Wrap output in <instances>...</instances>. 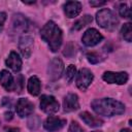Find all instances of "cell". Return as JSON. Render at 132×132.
Instances as JSON below:
<instances>
[{
    "instance_id": "cell-1",
    "label": "cell",
    "mask_w": 132,
    "mask_h": 132,
    "mask_svg": "<svg viewBox=\"0 0 132 132\" xmlns=\"http://www.w3.org/2000/svg\"><path fill=\"white\" fill-rule=\"evenodd\" d=\"M91 107L97 114L104 117H114L125 112V105L112 98L94 99L91 102Z\"/></svg>"
},
{
    "instance_id": "cell-2",
    "label": "cell",
    "mask_w": 132,
    "mask_h": 132,
    "mask_svg": "<svg viewBox=\"0 0 132 132\" xmlns=\"http://www.w3.org/2000/svg\"><path fill=\"white\" fill-rule=\"evenodd\" d=\"M40 36L43 41H45L50 47V50L54 53L58 52L63 40L62 30L58 27V25L53 22L48 21L41 29Z\"/></svg>"
},
{
    "instance_id": "cell-3",
    "label": "cell",
    "mask_w": 132,
    "mask_h": 132,
    "mask_svg": "<svg viewBox=\"0 0 132 132\" xmlns=\"http://www.w3.org/2000/svg\"><path fill=\"white\" fill-rule=\"evenodd\" d=\"M96 21L101 28L108 31L114 30L119 24V20L117 15L108 8L100 9L96 13Z\"/></svg>"
},
{
    "instance_id": "cell-4",
    "label": "cell",
    "mask_w": 132,
    "mask_h": 132,
    "mask_svg": "<svg viewBox=\"0 0 132 132\" xmlns=\"http://www.w3.org/2000/svg\"><path fill=\"white\" fill-rule=\"evenodd\" d=\"M64 70V64L63 61L60 58H54L51 60V62L48 63V67H47V76L50 78V80L52 81H56L58 80Z\"/></svg>"
},
{
    "instance_id": "cell-5",
    "label": "cell",
    "mask_w": 132,
    "mask_h": 132,
    "mask_svg": "<svg viewBox=\"0 0 132 132\" xmlns=\"http://www.w3.org/2000/svg\"><path fill=\"white\" fill-rule=\"evenodd\" d=\"M60 105L57 99L52 95H42L40 97V109L47 113L52 114L59 110Z\"/></svg>"
},
{
    "instance_id": "cell-6",
    "label": "cell",
    "mask_w": 132,
    "mask_h": 132,
    "mask_svg": "<svg viewBox=\"0 0 132 132\" xmlns=\"http://www.w3.org/2000/svg\"><path fill=\"white\" fill-rule=\"evenodd\" d=\"M93 79H94V75L92 71L89 70L88 68H82L78 71L76 75V80H75L76 87L81 91H86L93 81Z\"/></svg>"
},
{
    "instance_id": "cell-7",
    "label": "cell",
    "mask_w": 132,
    "mask_h": 132,
    "mask_svg": "<svg viewBox=\"0 0 132 132\" xmlns=\"http://www.w3.org/2000/svg\"><path fill=\"white\" fill-rule=\"evenodd\" d=\"M102 78L107 84H117V85H125L128 81L129 75L127 72L121 71V72H112V71H106L103 73Z\"/></svg>"
},
{
    "instance_id": "cell-8",
    "label": "cell",
    "mask_w": 132,
    "mask_h": 132,
    "mask_svg": "<svg viewBox=\"0 0 132 132\" xmlns=\"http://www.w3.org/2000/svg\"><path fill=\"white\" fill-rule=\"evenodd\" d=\"M102 39H103L102 34L94 28L88 29L81 37V41L86 46H94L99 42H101Z\"/></svg>"
},
{
    "instance_id": "cell-9",
    "label": "cell",
    "mask_w": 132,
    "mask_h": 132,
    "mask_svg": "<svg viewBox=\"0 0 132 132\" xmlns=\"http://www.w3.org/2000/svg\"><path fill=\"white\" fill-rule=\"evenodd\" d=\"M15 111L20 118H25V117L31 116L34 111V104L27 98H21L16 102Z\"/></svg>"
},
{
    "instance_id": "cell-10",
    "label": "cell",
    "mask_w": 132,
    "mask_h": 132,
    "mask_svg": "<svg viewBox=\"0 0 132 132\" xmlns=\"http://www.w3.org/2000/svg\"><path fill=\"white\" fill-rule=\"evenodd\" d=\"M33 41H34L33 37L29 34H24L21 36V38L19 40V48L25 58L30 57V55L32 53Z\"/></svg>"
},
{
    "instance_id": "cell-11",
    "label": "cell",
    "mask_w": 132,
    "mask_h": 132,
    "mask_svg": "<svg viewBox=\"0 0 132 132\" xmlns=\"http://www.w3.org/2000/svg\"><path fill=\"white\" fill-rule=\"evenodd\" d=\"M65 124H66V120L51 116L44 121L43 127L48 132H55V131L61 130L65 126Z\"/></svg>"
},
{
    "instance_id": "cell-12",
    "label": "cell",
    "mask_w": 132,
    "mask_h": 132,
    "mask_svg": "<svg viewBox=\"0 0 132 132\" xmlns=\"http://www.w3.org/2000/svg\"><path fill=\"white\" fill-rule=\"evenodd\" d=\"M79 108V102H78V97L76 94L69 93L64 97L63 100V109L66 112L74 111Z\"/></svg>"
},
{
    "instance_id": "cell-13",
    "label": "cell",
    "mask_w": 132,
    "mask_h": 132,
    "mask_svg": "<svg viewBox=\"0 0 132 132\" xmlns=\"http://www.w3.org/2000/svg\"><path fill=\"white\" fill-rule=\"evenodd\" d=\"M63 9L66 16L72 19L77 16L81 11V3L78 1H68L63 5Z\"/></svg>"
},
{
    "instance_id": "cell-14",
    "label": "cell",
    "mask_w": 132,
    "mask_h": 132,
    "mask_svg": "<svg viewBox=\"0 0 132 132\" xmlns=\"http://www.w3.org/2000/svg\"><path fill=\"white\" fill-rule=\"evenodd\" d=\"M11 27L14 31L24 32L28 28V21L25 18V15H23L21 13L13 14L12 20H11Z\"/></svg>"
},
{
    "instance_id": "cell-15",
    "label": "cell",
    "mask_w": 132,
    "mask_h": 132,
    "mask_svg": "<svg viewBox=\"0 0 132 132\" xmlns=\"http://www.w3.org/2000/svg\"><path fill=\"white\" fill-rule=\"evenodd\" d=\"M0 84L1 86L8 92L14 90V80L13 76L7 70H2L0 72Z\"/></svg>"
},
{
    "instance_id": "cell-16",
    "label": "cell",
    "mask_w": 132,
    "mask_h": 132,
    "mask_svg": "<svg viewBox=\"0 0 132 132\" xmlns=\"http://www.w3.org/2000/svg\"><path fill=\"white\" fill-rule=\"evenodd\" d=\"M6 65L14 72H19L22 68V59L20 58L19 54L15 52H10L8 58L5 61Z\"/></svg>"
},
{
    "instance_id": "cell-17",
    "label": "cell",
    "mask_w": 132,
    "mask_h": 132,
    "mask_svg": "<svg viewBox=\"0 0 132 132\" xmlns=\"http://www.w3.org/2000/svg\"><path fill=\"white\" fill-rule=\"evenodd\" d=\"M40 89H41V85H40L39 78L35 75L31 76L29 78L28 85H27V90H28L29 94L32 96H37L40 93Z\"/></svg>"
},
{
    "instance_id": "cell-18",
    "label": "cell",
    "mask_w": 132,
    "mask_h": 132,
    "mask_svg": "<svg viewBox=\"0 0 132 132\" xmlns=\"http://www.w3.org/2000/svg\"><path fill=\"white\" fill-rule=\"evenodd\" d=\"M80 119L84 121L85 124H87L90 127H100L102 126L103 122L101 120H99L98 118H95L94 116H92L91 113H89L88 111H84L79 114Z\"/></svg>"
},
{
    "instance_id": "cell-19",
    "label": "cell",
    "mask_w": 132,
    "mask_h": 132,
    "mask_svg": "<svg viewBox=\"0 0 132 132\" xmlns=\"http://www.w3.org/2000/svg\"><path fill=\"white\" fill-rule=\"evenodd\" d=\"M92 21H93L92 15H90V14H85L84 16H81L80 19H78V20L73 24L72 30H74V31L80 30V29H82L84 27H86L87 25H89Z\"/></svg>"
},
{
    "instance_id": "cell-20",
    "label": "cell",
    "mask_w": 132,
    "mask_h": 132,
    "mask_svg": "<svg viewBox=\"0 0 132 132\" xmlns=\"http://www.w3.org/2000/svg\"><path fill=\"white\" fill-rule=\"evenodd\" d=\"M121 32H122V35H123L124 39L128 42H131V40H132V26H131V24L130 23L124 24L123 27H122Z\"/></svg>"
},
{
    "instance_id": "cell-21",
    "label": "cell",
    "mask_w": 132,
    "mask_h": 132,
    "mask_svg": "<svg viewBox=\"0 0 132 132\" xmlns=\"http://www.w3.org/2000/svg\"><path fill=\"white\" fill-rule=\"evenodd\" d=\"M75 74H76V67L72 64L68 65V67L66 69V74H65V78H66L67 82H71L72 79L74 78Z\"/></svg>"
},
{
    "instance_id": "cell-22",
    "label": "cell",
    "mask_w": 132,
    "mask_h": 132,
    "mask_svg": "<svg viewBox=\"0 0 132 132\" xmlns=\"http://www.w3.org/2000/svg\"><path fill=\"white\" fill-rule=\"evenodd\" d=\"M119 12H120V15L122 18H127V19L131 18V10H130V8L128 7V5L126 3H122L120 5Z\"/></svg>"
},
{
    "instance_id": "cell-23",
    "label": "cell",
    "mask_w": 132,
    "mask_h": 132,
    "mask_svg": "<svg viewBox=\"0 0 132 132\" xmlns=\"http://www.w3.org/2000/svg\"><path fill=\"white\" fill-rule=\"evenodd\" d=\"M87 59L91 64H97L103 61V57H101L98 53H89L87 55Z\"/></svg>"
},
{
    "instance_id": "cell-24",
    "label": "cell",
    "mask_w": 132,
    "mask_h": 132,
    "mask_svg": "<svg viewBox=\"0 0 132 132\" xmlns=\"http://www.w3.org/2000/svg\"><path fill=\"white\" fill-rule=\"evenodd\" d=\"M39 124H40V121H39L38 117H36V116L31 117V118L29 119V121H28V126H29V128H30L31 130L37 129L38 126H39Z\"/></svg>"
},
{
    "instance_id": "cell-25",
    "label": "cell",
    "mask_w": 132,
    "mask_h": 132,
    "mask_svg": "<svg viewBox=\"0 0 132 132\" xmlns=\"http://www.w3.org/2000/svg\"><path fill=\"white\" fill-rule=\"evenodd\" d=\"M82 128L79 126V124L77 122H74L72 121L71 124L69 125V128H68V132H82Z\"/></svg>"
},
{
    "instance_id": "cell-26",
    "label": "cell",
    "mask_w": 132,
    "mask_h": 132,
    "mask_svg": "<svg viewBox=\"0 0 132 132\" xmlns=\"http://www.w3.org/2000/svg\"><path fill=\"white\" fill-rule=\"evenodd\" d=\"M5 21H6V13L3 11H0V30L3 28Z\"/></svg>"
},
{
    "instance_id": "cell-27",
    "label": "cell",
    "mask_w": 132,
    "mask_h": 132,
    "mask_svg": "<svg viewBox=\"0 0 132 132\" xmlns=\"http://www.w3.org/2000/svg\"><path fill=\"white\" fill-rule=\"evenodd\" d=\"M89 3H90L91 6H94L95 7V6H102V5H104L106 3V1H92L91 0Z\"/></svg>"
},
{
    "instance_id": "cell-28",
    "label": "cell",
    "mask_w": 132,
    "mask_h": 132,
    "mask_svg": "<svg viewBox=\"0 0 132 132\" xmlns=\"http://www.w3.org/2000/svg\"><path fill=\"white\" fill-rule=\"evenodd\" d=\"M11 119H12V113H11L10 111H7V112H5V120L9 121V120H11Z\"/></svg>"
},
{
    "instance_id": "cell-29",
    "label": "cell",
    "mask_w": 132,
    "mask_h": 132,
    "mask_svg": "<svg viewBox=\"0 0 132 132\" xmlns=\"http://www.w3.org/2000/svg\"><path fill=\"white\" fill-rule=\"evenodd\" d=\"M6 132H19V129H16V128H10Z\"/></svg>"
},
{
    "instance_id": "cell-30",
    "label": "cell",
    "mask_w": 132,
    "mask_h": 132,
    "mask_svg": "<svg viewBox=\"0 0 132 132\" xmlns=\"http://www.w3.org/2000/svg\"><path fill=\"white\" fill-rule=\"evenodd\" d=\"M121 132H131V131H130V129L125 128V129H122V130H121Z\"/></svg>"
},
{
    "instance_id": "cell-31",
    "label": "cell",
    "mask_w": 132,
    "mask_h": 132,
    "mask_svg": "<svg viewBox=\"0 0 132 132\" xmlns=\"http://www.w3.org/2000/svg\"><path fill=\"white\" fill-rule=\"evenodd\" d=\"M23 3H25V4H33V3H35V1H30V2H26V1H23Z\"/></svg>"
},
{
    "instance_id": "cell-32",
    "label": "cell",
    "mask_w": 132,
    "mask_h": 132,
    "mask_svg": "<svg viewBox=\"0 0 132 132\" xmlns=\"http://www.w3.org/2000/svg\"><path fill=\"white\" fill-rule=\"evenodd\" d=\"M93 132H101V131H93Z\"/></svg>"
}]
</instances>
